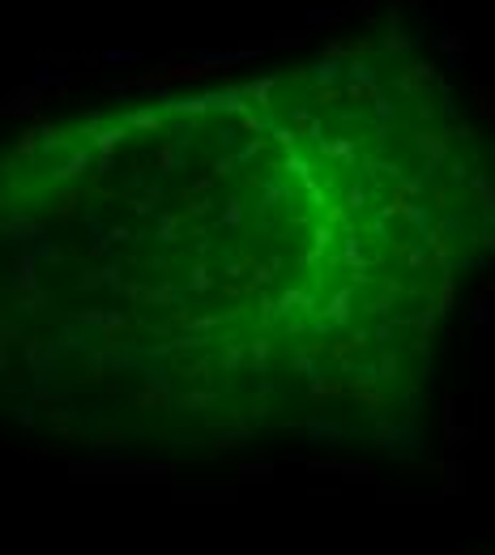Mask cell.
<instances>
[{
	"label": "cell",
	"instance_id": "obj_1",
	"mask_svg": "<svg viewBox=\"0 0 495 555\" xmlns=\"http://www.w3.org/2000/svg\"><path fill=\"white\" fill-rule=\"evenodd\" d=\"M495 257V142L346 43L0 146V414L86 449L367 440Z\"/></svg>",
	"mask_w": 495,
	"mask_h": 555
}]
</instances>
